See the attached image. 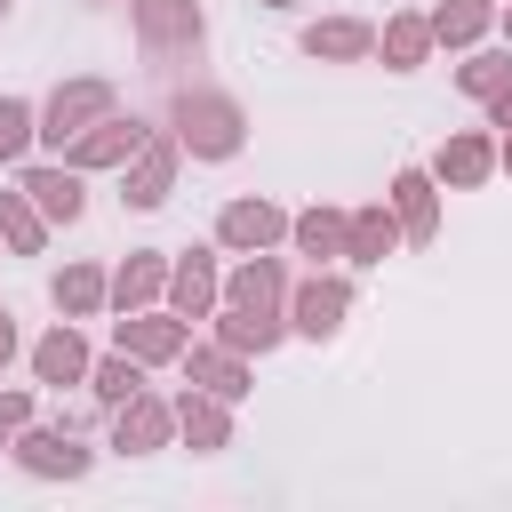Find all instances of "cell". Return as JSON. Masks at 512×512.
<instances>
[{"label":"cell","mask_w":512,"mask_h":512,"mask_svg":"<svg viewBox=\"0 0 512 512\" xmlns=\"http://www.w3.org/2000/svg\"><path fill=\"white\" fill-rule=\"evenodd\" d=\"M176 144L192 160H232L248 144V112L224 96V88H184L176 96Z\"/></svg>","instance_id":"obj_1"},{"label":"cell","mask_w":512,"mask_h":512,"mask_svg":"<svg viewBox=\"0 0 512 512\" xmlns=\"http://www.w3.org/2000/svg\"><path fill=\"white\" fill-rule=\"evenodd\" d=\"M216 304H232L240 320H256L264 352H272V344L288 336V320H280V304H288V272H280V264H272L264 248H256V256H248V264H240V272L224 280V296H216Z\"/></svg>","instance_id":"obj_2"},{"label":"cell","mask_w":512,"mask_h":512,"mask_svg":"<svg viewBox=\"0 0 512 512\" xmlns=\"http://www.w3.org/2000/svg\"><path fill=\"white\" fill-rule=\"evenodd\" d=\"M200 32H208L200 0H136V48H144L152 64L192 56V48H200Z\"/></svg>","instance_id":"obj_3"},{"label":"cell","mask_w":512,"mask_h":512,"mask_svg":"<svg viewBox=\"0 0 512 512\" xmlns=\"http://www.w3.org/2000/svg\"><path fill=\"white\" fill-rule=\"evenodd\" d=\"M104 112H112V80H64V88L40 104V128H32V136H48V144L64 152V144H72L80 128H96Z\"/></svg>","instance_id":"obj_4"},{"label":"cell","mask_w":512,"mask_h":512,"mask_svg":"<svg viewBox=\"0 0 512 512\" xmlns=\"http://www.w3.org/2000/svg\"><path fill=\"white\" fill-rule=\"evenodd\" d=\"M144 136H152L144 120H120V112H104L96 128H80V136L64 144V168H80V176H88V168H128V152H136Z\"/></svg>","instance_id":"obj_5"},{"label":"cell","mask_w":512,"mask_h":512,"mask_svg":"<svg viewBox=\"0 0 512 512\" xmlns=\"http://www.w3.org/2000/svg\"><path fill=\"white\" fill-rule=\"evenodd\" d=\"M176 160H184L176 136H144V144L128 152V184H120V200H128V208H160V200L176 192Z\"/></svg>","instance_id":"obj_6"},{"label":"cell","mask_w":512,"mask_h":512,"mask_svg":"<svg viewBox=\"0 0 512 512\" xmlns=\"http://www.w3.org/2000/svg\"><path fill=\"white\" fill-rule=\"evenodd\" d=\"M344 312H352V288H344L336 272H312V280L296 288V304H288V328L312 336V344H328V336L344 328Z\"/></svg>","instance_id":"obj_7"},{"label":"cell","mask_w":512,"mask_h":512,"mask_svg":"<svg viewBox=\"0 0 512 512\" xmlns=\"http://www.w3.org/2000/svg\"><path fill=\"white\" fill-rule=\"evenodd\" d=\"M168 432H176V408H168V400H152V392H128V400L112 408V448H128V456L168 448Z\"/></svg>","instance_id":"obj_8"},{"label":"cell","mask_w":512,"mask_h":512,"mask_svg":"<svg viewBox=\"0 0 512 512\" xmlns=\"http://www.w3.org/2000/svg\"><path fill=\"white\" fill-rule=\"evenodd\" d=\"M216 296H224L216 256H208V248H184V256L168 264V304H176V320H208V312H216Z\"/></svg>","instance_id":"obj_9"},{"label":"cell","mask_w":512,"mask_h":512,"mask_svg":"<svg viewBox=\"0 0 512 512\" xmlns=\"http://www.w3.org/2000/svg\"><path fill=\"white\" fill-rule=\"evenodd\" d=\"M8 448H16V464H24V472H40V480H80V472L96 464L72 432H32V424H24Z\"/></svg>","instance_id":"obj_10"},{"label":"cell","mask_w":512,"mask_h":512,"mask_svg":"<svg viewBox=\"0 0 512 512\" xmlns=\"http://www.w3.org/2000/svg\"><path fill=\"white\" fill-rule=\"evenodd\" d=\"M176 360H184V376H192V384H200V392H216V400H224V408H232V400H240V392H248V360H240V352H232V344H184V352H176Z\"/></svg>","instance_id":"obj_11"},{"label":"cell","mask_w":512,"mask_h":512,"mask_svg":"<svg viewBox=\"0 0 512 512\" xmlns=\"http://www.w3.org/2000/svg\"><path fill=\"white\" fill-rule=\"evenodd\" d=\"M392 216H400V240H432V232H440L432 168H400V176H392Z\"/></svg>","instance_id":"obj_12"},{"label":"cell","mask_w":512,"mask_h":512,"mask_svg":"<svg viewBox=\"0 0 512 512\" xmlns=\"http://www.w3.org/2000/svg\"><path fill=\"white\" fill-rule=\"evenodd\" d=\"M280 232H288V216H280L272 200H232V208L216 216V240H224V248H240V256H256V248H272Z\"/></svg>","instance_id":"obj_13"},{"label":"cell","mask_w":512,"mask_h":512,"mask_svg":"<svg viewBox=\"0 0 512 512\" xmlns=\"http://www.w3.org/2000/svg\"><path fill=\"white\" fill-rule=\"evenodd\" d=\"M176 432H184V448H192V456L232 448V416H224V400H216V392H200V384L176 400Z\"/></svg>","instance_id":"obj_14"},{"label":"cell","mask_w":512,"mask_h":512,"mask_svg":"<svg viewBox=\"0 0 512 512\" xmlns=\"http://www.w3.org/2000/svg\"><path fill=\"white\" fill-rule=\"evenodd\" d=\"M488 168H496V144H488L480 128H464V136H448V144L432 152V184H456V192H472Z\"/></svg>","instance_id":"obj_15"},{"label":"cell","mask_w":512,"mask_h":512,"mask_svg":"<svg viewBox=\"0 0 512 512\" xmlns=\"http://www.w3.org/2000/svg\"><path fill=\"white\" fill-rule=\"evenodd\" d=\"M16 184L32 192V208H40L48 224H80V208H88V192H80V168H24Z\"/></svg>","instance_id":"obj_16"},{"label":"cell","mask_w":512,"mask_h":512,"mask_svg":"<svg viewBox=\"0 0 512 512\" xmlns=\"http://www.w3.org/2000/svg\"><path fill=\"white\" fill-rule=\"evenodd\" d=\"M168 296V256L160 248H128V264L112 272V304L120 312H144V304H160Z\"/></svg>","instance_id":"obj_17"},{"label":"cell","mask_w":512,"mask_h":512,"mask_svg":"<svg viewBox=\"0 0 512 512\" xmlns=\"http://www.w3.org/2000/svg\"><path fill=\"white\" fill-rule=\"evenodd\" d=\"M120 352L128 360H176L184 352V320L176 312H120Z\"/></svg>","instance_id":"obj_18"},{"label":"cell","mask_w":512,"mask_h":512,"mask_svg":"<svg viewBox=\"0 0 512 512\" xmlns=\"http://www.w3.org/2000/svg\"><path fill=\"white\" fill-rule=\"evenodd\" d=\"M32 376H40V384H88V344H80L72 320H56V328L32 344Z\"/></svg>","instance_id":"obj_19"},{"label":"cell","mask_w":512,"mask_h":512,"mask_svg":"<svg viewBox=\"0 0 512 512\" xmlns=\"http://www.w3.org/2000/svg\"><path fill=\"white\" fill-rule=\"evenodd\" d=\"M376 48V32L360 24V16H320V24H304V56H320V64H360Z\"/></svg>","instance_id":"obj_20"},{"label":"cell","mask_w":512,"mask_h":512,"mask_svg":"<svg viewBox=\"0 0 512 512\" xmlns=\"http://www.w3.org/2000/svg\"><path fill=\"white\" fill-rule=\"evenodd\" d=\"M392 248H400V216L392 208H352L344 216V256L352 264H384Z\"/></svg>","instance_id":"obj_21"},{"label":"cell","mask_w":512,"mask_h":512,"mask_svg":"<svg viewBox=\"0 0 512 512\" xmlns=\"http://www.w3.org/2000/svg\"><path fill=\"white\" fill-rule=\"evenodd\" d=\"M48 296H56V312H64V320H96V312L112 304V280H104L96 264H64Z\"/></svg>","instance_id":"obj_22"},{"label":"cell","mask_w":512,"mask_h":512,"mask_svg":"<svg viewBox=\"0 0 512 512\" xmlns=\"http://www.w3.org/2000/svg\"><path fill=\"white\" fill-rule=\"evenodd\" d=\"M0 248H16V256H40L48 248V216L32 208V192L16 184V192H0Z\"/></svg>","instance_id":"obj_23"},{"label":"cell","mask_w":512,"mask_h":512,"mask_svg":"<svg viewBox=\"0 0 512 512\" xmlns=\"http://www.w3.org/2000/svg\"><path fill=\"white\" fill-rule=\"evenodd\" d=\"M424 24H432V40H440V48H472V40L496 24V0H440Z\"/></svg>","instance_id":"obj_24"},{"label":"cell","mask_w":512,"mask_h":512,"mask_svg":"<svg viewBox=\"0 0 512 512\" xmlns=\"http://www.w3.org/2000/svg\"><path fill=\"white\" fill-rule=\"evenodd\" d=\"M376 48H384V64H392V72H416V64H424V48H432V24H424L416 8H400V16H384V40H376Z\"/></svg>","instance_id":"obj_25"},{"label":"cell","mask_w":512,"mask_h":512,"mask_svg":"<svg viewBox=\"0 0 512 512\" xmlns=\"http://www.w3.org/2000/svg\"><path fill=\"white\" fill-rule=\"evenodd\" d=\"M288 232H296V248H304L312 264L344 256V208H304V216H288Z\"/></svg>","instance_id":"obj_26"},{"label":"cell","mask_w":512,"mask_h":512,"mask_svg":"<svg viewBox=\"0 0 512 512\" xmlns=\"http://www.w3.org/2000/svg\"><path fill=\"white\" fill-rule=\"evenodd\" d=\"M144 360H128V352H112V360H88V392L104 400V408H120L128 392H144V376H136Z\"/></svg>","instance_id":"obj_27"},{"label":"cell","mask_w":512,"mask_h":512,"mask_svg":"<svg viewBox=\"0 0 512 512\" xmlns=\"http://www.w3.org/2000/svg\"><path fill=\"white\" fill-rule=\"evenodd\" d=\"M504 80H512V48H496V56H472V64L456 72V88H464V96H480V104H488Z\"/></svg>","instance_id":"obj_28"},{"label":"cell","mask_w":512,"mask_h":512,"mask_svg":"<svg viewBox=\"0 0 512 512\" xmlns=\"http://www.w3.org/2000/svg\"><path fill=\"white\" fill-rule=\"evenodd\" d=\"M32 128H40V112H32L24 96H0V160H24Z\"/></svg>","instance_id":"obj_29"},{"label":"cell","mask_w":512,"mask_h":512,"mask_svg":"<svg viewBox=\"0 0 512 512\" xmlns=\"http://www.w3.org/2000/svg\"><path fill=\"white\" fill-rule=\"evenodd\" d=\"M24 424H32V392H0V448H8Z\"/></svg>","instance_id":"obj_30"},{"label":"cell","mask_w":512,"mask_h":512,"mask_svg":"<svg viewBox=\"0 0 512 512\" xmlns=\"http://www.w3.org/2000/svg\"><path fill=\"white\" fill-rule=\"evenodd\" d=\"M8 360H16V312L0 304V368H8Z\"/></svg>","instance_id":"obj_31"},{"label":"cell","mask_w":512,"mask_h":512,"mask_svg":"<svg viewBox=\"0 0 512 512\" xmlns=\"http://www.w3.org/2000/svg\"><path fill=\"white\" fill-rule=\"evenodd\" d=\"M488 112H496V128H512V80H504V88L488 96Z\"/></svg>","instance_id":"obj_32"},{"label":"cell","mask_w":512,"mask_h":512,"mask_svg":"<svg viewBox=\"0 0 512 512\" xmlns=\"http://www.w3.org/2000/svg\"><path fill=\"white\" fill-rule=\"evenodd\" d=\"M496 168H512V128H504V152H496Z\"/></svg>","instance_id":"obj_33"},{"label":"cell","mask_w":512,"mask_h":512,"mask_svg":"<svg viewBox=\"0 0 512 512\" xmlns=\"http://www.w3.org/2000/svg\"><path fill=\"white\" fill-rule=\"evenodd\" d=\"M504 40H512V8H504Z\"/></svg>","instance_id":"obj_34"},{"label":"cell","mask_w":512,"mask_h":512,"mask_svg":"<svg viewBox=\"0 0 512 512\" xmlns=\"http://www.w3.org/2000/svg\"><path fill=\"white\" fill-rule=\"evenodd\" d=\"M264 8H288V0H264Z\"/></svg>","instance_id":"obj_35"},{"label":"cell","mask_w":512,"mask_h":512,"mask_svg":"<svg viewBox=\"0 0 512 512\" xmlns=\"http://www.w3.org/2000/svg\"><path fill=\"white\" fill-rule=\"evenodd\" d=\"M0 16H8V0H0Z\"/></svg>","instance_id":"obj_36"}]
</instances>
